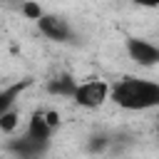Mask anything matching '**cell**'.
<instances>
[{"instance_id":"1","label":"cell","mask_w":159,"mask_h":159,"mask_svg":"<svg viewBox=\"0 0 159 159\" xmlns=\"http://www.w3.org/2000/svg\"><path fill=\"white\" fill-rule=\"evenodd\" d=\"M109 99L127 112H144L159 104V84L129 75L109 84Z\"/></svg>"},{"instance_id":"2","label":"cell","mask_w":159,"mask_h":159,"mask_svg":"<svg viewBox=\"0 0 159 159\" xmlns=\"http://www.w3.org/2000/svg\"><path fill=\"white\" fill-rule=\"evenodd\" d=\"M109 99V84L102 80H87L77 82V89L72 94V102L84 107V109H97Z\"/></svg>"},{"instance_id":"3","label":"cell","mask_w":159,"mask_h":159,"mask_svg":"<svg viewBox=\"0 0 159 159\" xmlns=\"http://www.w3.org/2000/svg\"><path fill=\"white\" fill-rule=\"evenodd\" d=\"M37 30L52 42H70L75 37L70 20H65L62 15H55V12H42V17L37 20Z\"/></svg>"},{"instance_id":"4","label":"cell","mask_w":159,"mask_h":159,"mask_svg":"<svg viewBox=\"0 0 159 159\" xmlns=\"http://www.w3.org/2000/svg\"><path fill=\"white\" fill-rule=\"evenodd\" d=\"M127 55L139 67H154L159 62V47L142 37H127Z\"/></svg>"},{"instance_id":"5","label":"cell","mask_w":159,"mask_h":159,"mask_svg":"<svg viewBox=\"0 0 159 159\" xmlns=\"http://www.w3.org/2000/svg\"><path fill=\"white\" fill-rule=\"evenodd\" d=\"M7 152H10L15 159H42L45 152H47V147H42V144H37V142L27 139L25 134H20V137H15V139L7 142Z\"/></svg>"},{"instance_id":"6","label":"cell","mask_w":159,"mask_h":159,"mask_svg":"<svg viewBox=\"0 0 159 159\" xmlns=\"http://www.w3.org/2000/svg\"><path fill=\"white\" fill-rule=\"evenodd\" d=\"M30 84H32V80H30V77H25V80L12 82V84H7L5 89H0V117H2L7 109H12V107H15V102L20 99V94H22Z\"/></svg>"},{"instance_id":"7","label":"cell","mask_w":159,"mask_h":159,"mask_svg":"<svg viewBox=\"0 0 159 159\" xmlns=\"http://www.w3.org/2000/svg\"><path fill=\"white\" fill-rule=\"evenodd\" d=\"M75 89H77V80H75L72 75H67V72H60V75H55V77L47 82V92L55 94V97H67V99H72Z\"/></svg>"},{"instance_id":"8","label":"cell","mask_w":159,"mask_h":159,"mask_svg":"<svg viewBox=\"0 0 159 159\" xmlns=\"http://www.w3.org/2000/svg\"><path fill=\"white\" fill-rule=\"evenodd\" d=\"M17 124H20V114H17V109L12 107V109H7L2 117H0V129L2 132H7V134H12L15 129H17Z\"/></svg>"},{"instance_id":"9","label":"cell","mask_w":159,"mask_h":159,"mask_svg":"<svg viewBox=\"0 0 159 159\" xmlns=\"http://www.w3.org/2000/svg\"><path fill=\"white\" fill-rule=\"evenodd\" d=\"M109 144H112L109 134L99 132V134H92V137H89V144H87V149H89L92 154H99V152H104V149H107Z\"/></svg>"},{"instance_id":"10","label":"cell","mask_w":159,"mask_h":159,"mask_svg":"<svg viewBox=\"0 0 159 159\" xmlns=\"http://www.w3.org/2000/svg\"><path fill=\"white\" fill-rule=\"evenodd\" d=\"M42 12H45V10H42L40 5H35V2H25V5H22V15L30 17V20H40Z\"/></svg>"}]
</instances>
